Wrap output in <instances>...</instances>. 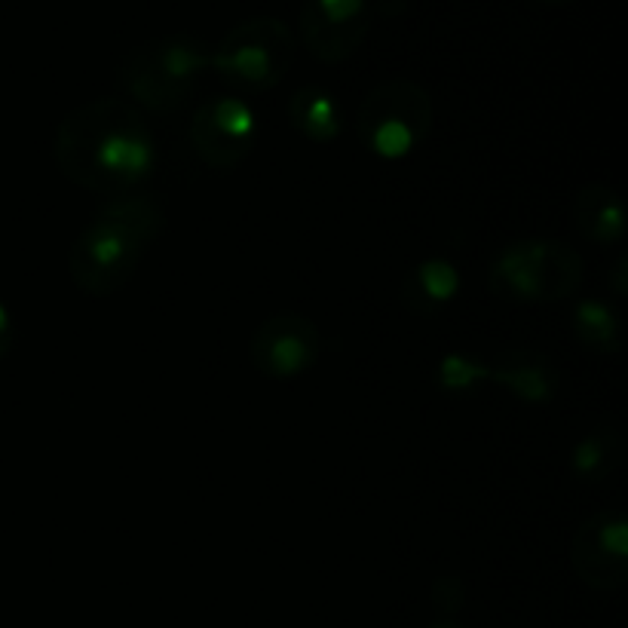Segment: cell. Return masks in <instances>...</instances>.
Returning a JSON list of instances; mask_svg holds the SVG:
<instances>
[{
    "label": "cell",
    "instance_id": "1",
    "mask_svg": "<svg viewBox=\"0 0 628 628\" xmlns=\"http://www.w3.org/2000/svg\"><path fill=\"white\" fill-rule=\"evenodd\" d=\"M59 172L92 193H129L157 166L144 117L120 99H95L71 111L53 141Z\"/></svg>",
    "mask_w": 628,
    "mask_h": 628
},
{
    "label": "cell",
    "instance_id": "2",
    "mask_svg": "<svg viewBox=\"0 0 628 628\" xmlns=\"http://www.w3.org/2000/svg\"><path fill=\"white\" fill-rule=\"evenodd\" d=\"M166 227L163 203L151 193H126L95 215L71 243L68 273L86 298H108L135 276Z\"/></svg>",
    "mask_w": 628,
    "mask_h": 628
},
{
    "label": "cell",
    "instance_id": "3",
    "mask_svg": "<svg viewBox=\"0 0 628 628\" xmlns=\"http://www.w3.org/2000/svg\"><path fill=\"white\" fill-rule=\"evenodd\" d=\"M206 68H212V53L206 46L197 37L175 34L132 50L120 77L141 108L154 114H175L190 99Z\"/></svg>",
    "mask_w": 628,
    "mask_h": 628
},
{
    "label": "cell",
    "instance_id": "4",
    "mask_svg": "<svg viewBox=\"0 0 628 628\" xmlns=\"http://www.w3.org/2000/svg\"><path fill=\"white\" fill-rule=\"evenodd\" d=\"M579 282L583 258L558 239H515L491 264V288L509 301H561L576 292Z\"/></svg>",
    "mask_w": 628,
    "mask_h": 628
},
{
    "label": "cell",
    "instance_id": "5",
    "mask_svg": "<svg viewBox=\"0 0 628 628\" xmlns=\"http://www.w3.org/2000/svg\"><path fill=\"white\" fill-rule=\"evenodd\" d=\"M432 126L429 92L405 77L377 83L359 105L356 129L368 151L380 160H402L426 138Z\"/></svg>",
    "mask_w": 628,
    "mask_h": 628
},
{
    "label": "cell",
    "instance_id": "6",
    "mask_svg": "<svg viewBox=\"0 0 628 628\" xmlns=\"http://www.w3.org/2000/svg\"><path fill=\"white\" fill-rule=\"evenodd\" d=\"M295 59V37L273 16L246 19L212 50V68L246 92L273 89Z\"/></svg>",
    "mask_w": 628,
    "mask_h": 628
},
{
    "label": "cell",
    "instance_id": "7",
    "mask_svg": "<svg viewBox=\"0 0 628 628\" xmlns=\"http://www.w3.org/2000/svg\"><path fill=\"white\" fill-rule=\"evenodd\" d=\"M258 141L255 111L236 99V95H218V99L197 108L190 120V144L200 160L212 169H236Z\"/></svg>",
    "mask_w": 628,
    "mask_h": 628
},
{
    "label": "cell",
    "instance_id": "8",
    "mask_svg": "<svg viewBox=\"0 0 628 628\" xmlns=\"http://www.w3.org/2000/svg\"><path fill=\"white\" fill-rule=\"evenodd\" d=\"M576 576L592 589H622L628 579V521L619 509L595 512L570 540Z\"/></svg>",
    "mask_w": 628,
    "mask_h": 628
},
{
    "label": "cell",
    "instance_id": "9",
    "mask_svg": "<svg viewBox=\"0 0 628 628\" xmlns=\"http://www.w3.org/2000/svg\"><path fill=\"white\" fill-rule=\"evenodd\" d=\"M322 350V334L313 319L301 313L267 316L252 334V362L261 374L285 380L298 377L316 365Z\"/></svg>",
    "mask_w": 628,
    "mask_h": 628
},
{
    "label": "cell",
    "instance_id": "10",
    "mask_svg": "<svg viewBox=\"0 0 628 628\" xmlns=\"http://www.w3.org/2000/svg\"><path fill=\"white\" fill-rule=\"evenodd\" d=\"M488 377L503 386L506 393H512L521 402H549L558 390V374L555 365L530 350H509L500 353L491 365H488Z\"/></svg>",
    "mask_w": 628,
    "mask_h": 628
},
{
    "label": "cell",
    "instance_id": "11",
    "mask_svg": "<svg viewBox=\"0 0 628 628\" xmlns=\"http://www.w3.org/2000/svg\"><path fill=\"white\" fill-rule=\"evenodd\" d=\"M573 224L598 246H613L625 236L622 197L607 184H586L573 200Z\"/></svg>",
    "mask_w": 628,
    "mask_h": 628
},
{
    "label": "cell",
    "instance_id": "12",
    "mask_svg": "<svg viewBox=\"0 0 628 628\" xmlns=\"http://www.w3.org/2000/svg\"><path fill=\"white\" fill-rule=\"evenodd\" d=\"M460 292V273L451 261L429 258L417 264L405 279V301L411 310L429 316L439 307H445Z\"/></svg>",
    "mask_w": 628,
    "mask_h": 628
},
{
    "label": "cell",
    "instance_id": "13",
    "mask_svg": "<svg viewBox=\"0 0 628 628\" xmlns=\"http://www.w3.org/2000/svg\"><path fill=\"white\" fill-rule=\"evenodd\" d=\"M622 457H625V442L619 432L610 426H598L573 445L570 472L579 481H601L619 469Z\"/></svg>",
    "mask_w": 628,
    "mask_h": 628
},
{
    "label": "cell",
    "instance_id": "14",
    "mask_svg": "<svg viewBox=\"0 0 628 628\" xmlns=\"http://www.w3.org/2000/svg\"><path fill=\"white\" fill-rule=\"evenodd\" d=\"M301 22H304V37L310 43V50L322 62H344L368 31V16L356 22H328L313 10V4H307Z\"/></svg>",
    "mask_w": 628,
    "mask_h": 628
},
{
    "label": "cell",
    "instance_id": "15",
    "mask_svg": "<svg viewBox=\"0 0 628 628\" xmlns=\"http://www.w3.org/2000/svg\"><path fill=\"white\" fill-rule=\"evenodd\" d=\"M288 117H292V123L301 135H307L310 141H319V144L337 138V132H341V114H337V105L319 86L298 89L292 95V102H288Z\"/></svg>",
    "mask_w": 628,
    "mask_h": 628
},
{
    "label": "cell",
    "instance_id": "16",
    "mask_svg": "<svg viewBox=\"0 0 628 628\" xmlns=\"http://www.w3.org/2000/svg\"><path fill=\"white\" fill-rule=\"evenodd\" d=\"M573 331L579 344L595 353H616L622 347V325L619 316L601 301H583L573 313Z\"/></svg>",
    "mask_w": 628,
    "mask_h": 628
},
{
    "label": "cell",
    "instance_id": "17",
    "mask_svg": "<svg viewBox=\"0 0 628 628\" xmlns=\"http://www.w3.org/2000/svg\"><path fill=\"white\" fill-rule=\"evenodd\" d=\"M488 377V365H481L475 359H466L460 353H451L442 359L439 365V383L451 393H463V390H472L478 380Z\"/></svg>",
    "mask_w": 628,
    "mask_h": 628
},
{
    "label": "cell",
    "instance_id": "18",
    "mask_svg": "<svg viewBox=\"0 0 628 628\" xmlns=\"http://www.w3.org/2000/svg\"><path fill=\"white\" fill-rule=\"evenodd\" d=\"M313 10L328 22L365 19V0H313Z\"/></svg>",
    "mask_w": 628,
    "mask_h": 628
},
{
    "label": "cell",
    "instance_id": "19",
    "mask_svg": "<svg viewBox=\"0 0 628 628\" xmlns=\"http://www.w3.org/2000/svg\"><path fill=\"white\" fill-rule=\"evenodd\" d=\"M13 344V322H10V313L7 307L0 304V356H4Z\"/></svg>",
    "mask_w": 628,
    "mask_h": 628
},
{
    "label": "cell",
    "instance_id": "20",
    "mask_svg": "<svg viewBox=\"0 0 628 628\" xmlns=\"http://www.w3.org/2000/svg\"><path fill=\"white\" fill-rule=\"evenodd\" d=\"M625 258H619L616 264H613V270H616V276H613V292L616 295H625V279H622V273H625Z\"/></svg>",
    "mask_w": 628,
    "mask_h": 628
},
{
    "label": "cell",
    "instance_id": "21",
    "mask_svg": "<svg viewBox=\"0 0 628 628\" xmlns=\"http://www.w3.org/2000/svg\"><path fill=\"white\" fill-rule=\"evenodd\" d=\"M436 628H448V625H436Z\"/></svg>",
    "mask_w": 628,
    "mask_h": 628
}]
</instances>
